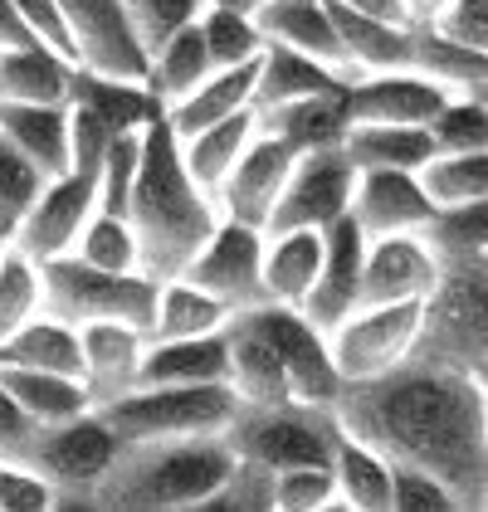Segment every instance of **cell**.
Listing matches in <instances>:
<instances>
[{
	"mask_svg": "<svg viewBox=\"0 0 488 512\" xmlns=\"http://www.w3.org/2000/svg\"><path fill=\"white\" fill-rule=\"evenodd\" d=\"M337 425L391 464L435 473L459 512H488V400L454 361L410 356L396 371L342 386Z\"/></svg>",
	"mask_w": 488,
	"mask_h": 512,
	"instance_id": "6da1fadb",
	"label": "cell"
},
{
	"mask_svg": "<svg viewBox=\"0 0 488 512\" xmlns=\"http://www.w3.org/2000/svg\"><path fill=\"white\" fill-rule=\"evenodd\" d=\"M127 225L142 249V274H152L157 283L181 274L220 225V205L191 181L176 132L166 127L162 113L142 122V157L127 196Z\"/></svg>",
	"mask_w": 488,
	"mask_h": 512,
	"instance_id": "7a4b0ae2",
	"label": "cell"
},
{
	"mask_svg": "<svg viewBox=\"0 0 488 512\" xmlns=\"http://www.w3.org/2000/svg\"><path fill=\"white\" fill-rule=\"evenodd\" d=\"M235 449L225 434L201 439H142L118 444L108 473L93 488L88 508L108 512H201L210 493L230 478Z\"/></svg>",
	"mask_w": 488,
	"mask_h": 512,
	"instance_id": "3957f363",
	"label": "cell"
},
{
	"mask_svg": "<svg viewBox=\"0 0 488 512\" xmlns=\"http://www.w3.org/2000/svg\"><path fill=\"white\" fill-rule=\"evenodd\" d=\"M108 430L122 444H142V439H201V434H225L240 400L225 381H205V386H132L113 395L103 405H93Z\"/></svg>",
	"mask_w": 488,
	"mask_h": 512,
	"instance_id": "277c9868",
	"label": "cell"
},
{
	"mask_svg": "<svg viewBox=\"0 0 488 512\" xmlns=\"http://www.w3.org/2000/svg\"><path fill=\"white\" fill-rule=\"evenodd\" d=\"M44 278V313L64 317V322H132V327H152V308H157V278L132 269V274H113L98 264H83L79 254H59L40 264Z\"/></svg>",
	"mask_w": 488,
	"mask_h": 512,
	"instance_id": "5b68a950",
	"label": "cell"
},
{
	"mask_svg": "<svg viewBox=\"0 0 488 512\" xmlns=\"http://www.w3.org/2000/svg\"><path fill=\"white\" fill-rule=\"evenodd\" d=\"M342 439L332 405H303L288 400L274 410H235L225 444L235 459L264 464V469H293V464H332V449Z\"/></svg>",
	"mask_w": 488,
	"mask_h": 512,
	"instance_id": "8992f818",
	"label": "cell"
},
{
	"mask_svg": "<svg viewBox=\"0 0 488 512\" xmlns=\"http://www.w3.org/2000/svg\"><path fill=\"white\" fill-rule=\"evenodd\" d=\"M430 303H357L337 327H327V352L342 386L376 381L420 352Z\"/></svg>",
	"mask_w": 488,
	"mask_h": 512,
	"instance_id": "52a82bcc",
	"label": "cell"
},
{
	"mask_svg": "<svg viewBox=\"0 0 488 512\" xmlns=\"http://www.w3.org/2000/svg\"><path fill=\"white\" fill-rule=\"evenodd\" d=\"M118 444L122 439L108 430V420L98 410H83L64 425H44L25 459L54 483L59 508H88L98 478L108 473L113 454H118Z\"/></svg>",
	"mask_w": 488,
	"mask_h": 512,
	"instance_id": "ba28073f",
	"label": "cell"
},
{
	"mask_svg": "<svg viewBox=\"0 0 488 512\" xmlns=\"http://www.w3.org/2000/svg\"><path fill=\"white\" fill-rule=\"evenodd\" d=\"M249 327L269 342V352L284 361L288 371V386H293V400L303 405H337L342 395V376L332 366V352H327V332L313 327L308 317L288 303H254L235 313Z\"/></svg>",
	"mask_w": 488,
	"mask_h": 512,
	"instance_id": "9c48e42d",
	"label": "cell"
},
{
	"mask_svg": "<svg viewBox=\"0 0 488 512\" xmlns=\"http://www.w3.org/2000/svg\"><path fill=\"white\" fill-rule=\"evenodd\" d=\"M357 186V166L342 147H318V152H298L288 171L284 191L274 200V215L264 225V235L279 230H327L347 215Z\"/></svg>",
	"mask_w": 488,
	"mask_h": 512,
	"instance_id": "30bf717a",
	"label": "cell"
},
{
	"mask_svg": "<svg viewBox=\"0 0 488 512\" xmlns=\"http://www.w3.org/2000/svg\"><path fill=\"white\" fill-rule=\"evenodd\" d=\"M415 356H435V361H474L488 356V274L484 269H445L430 313H425V337Z\"/></svg>",
	"mask_w": 488,
	"mask_h": 512,
	"instance_id": "8fae6325",
	"label": "cell"
},
{
	"mask_svg": "<svg viewBox=\"0 0 488 512\" xmlns=\"http://www.w3.org/2000/svg\"><path fill=\"white\" fill-rule=\"evenodd\" d=\"M176 278H191L210 298H220L230 313L264 303V230L220 215V225L210 230V239L196 249V259Z\"/></svg>",
	"mask_w": 488,
	"mask_h": 512,
	"instance_id": "7c38bea8",
	"label": "cell"
},
{
	"mask_svg": "<svg viewBox=\"0 0 488 512\" xmlns=\"http://www.w3.org/2000/svg\"><path fill=\"white\" fill-rule=\"evenodd\" d=\"M98 210V171L69 166L64 176H49L40 186V196L30 200V210L15 220L10 244L30 259H59L74 249V239L83 235L88 215Z\"/></svg>",
	"mask_w": 488,
	"mask_h": 512,
	"instance_id": "4fadbf2b",
	"label": "cell"
},
{
	"mask_svg": "<svg viewBox=\"0 0 488 512\" xmlns=\"http://www.w3.org/2000/svg\"><path fill=\"white\" fill-rule=\"evenodd\" d=\"M69 40H74V59L83 74L98 79H118V83H142L147 79V54L127 25L122 0H54Z\"/></svg>",
	"mask_w": 488,
	"mask_h": 512,
	"instance_id": "5bb4252c",
	"label": "cell"
},
{
	"mask_svg": "<svg viewBox=\"0 0 488 512\" xmlns=\"http://www.w3.org/2000/svg\"><path fill=\"white\" fill-rule=\"evenodd\" d=\"M445 278L440 254L420 230L410 235H376L362 254V303H430Z\"/></svg>",
	"mask_w": 488,
	"mask_h": 512,
	"instance_id": "9a60e30c",
	"label": "cell"
},
{
	"mask_svg": "<svg viewBox=\"0 0 488 512\" xmlns=\"http://www.w3.org/2000/svg\"><path fill=\"white\" fill-rule=\"evenodd\" d=\"M293 161H298V152H293L288 142H279L274 132L259 127L254 142L240 152V161L230 166V176H225L220 191H215L220 215L264 230L269 215H274V200H279V191H284L288 171H293Z\"/></svg>",
	"mask_w": 488,
	"mask_h": 512,
	"instance_id": "2e32d148",
	"label": "cell"
},
{
	"mask_svg": "<svg viewBox=\"0 0 488 512\" xmlns=\"http://www.w3.org/2000/svg\"><path fill=\"white\" fill-rule=\"evenodd\" d=\"M347 215H352V225L366 239L410 235V230H425L430 225L435 200L425 191L420 171H357Z\"/></svg>",
	"mask_w": 488,
	"mask_h": 512,
	"instance_id": "e0dca14e",
	"label": "cell"
},
{
	"mask_svg": "<svg viewBox=\"0 0 488 512\" xmlns=\"http://www.w3.org/2000/svg\"><path fill=\"white\" fill-rule=\"evenodd\" d=\"M362 254H366V235L352 225V215H342L337 225L323 230V264H318V278H313L308 298L298 303V313L308 317L313 327L327 332L362 303Z\"/></svg>",
	"mask_w": 488,
	"mask_h": 512,
	"instance_id": "ac0fdd59",
	"label": "cell"
},
{
	"mask_svg": "<svg viewBox=\"0 0 488 512\" xmlns=\"http://www.w3.org/2000/svg\"><path fill=\"white\" fill-rule=\"evenodd\" d=\"M445 88L430 83L415 69H386V74H362L347 83V108L352 127L357 122H396V127H430L445 108Z\"/></svg>",
	"mask_w": 488,
	"mask_h": 512,
	"instance_id": "d6986e66",
	"label": "cell"
},
{
	"mask_svg": "<svg viewBox=\"0 0 488 512\" xmlns=\"http://www.w3.org/2000/svg\"><path fill=\"white\" fill-rule=\"evenodd\" d=\"M254 25L264 44H284V49H298L308 59L327 64L332 74L342 79H357L347 54H342V40H337V20L327 10V0H264L254 10Z\"/></svg>",
	"mask_w": 488,
	"mask_h": 512,
	"instance_id": "ffe728a7",
	"label": "cell"
},
{
	"mask_svg": "<svg viewBox=\"0 0 488 512\" xmlns=\"http://www.w3.org/2000/svg\"><path fill=\"white\" fill-rule=\"evenodd\" d=\"M83 347V386L93 395V405L113 400V395L137 386V366L147 352V332L132 322H83L79 327Z\"/></svg>",
	"mask_w": 488,
	"mask_h": 512,
	"instance_id": "44dd1931",
	"label": "cell"
},
{
	"mask_svg": "<svg viewBox=\"0 0 488 512\" xmlns=\"http://www.w3.org/2000/svg\"><path fill=\"white\" fill-rule=\"evenodd\" d=\"M225 371H230V327L210 337L147 342L137 386H205V381H225Z\"/></svg>",
	"mask_w": 488,
	"mask_h": 512,
	"instance_id": "7402d4cb",
	"label": "cell"
},
{
	"mask_svg": "<svg viewBox=\"0 0 488 512\" xmlns=\"http://www.w3.org/2000/svg\"><path fill=\"white\" fill-rule=\"evenodd\" d=\"M254 118L293 152H318V147H342V137L352 127V108H347V88H327V93H308V98H293L279 108H264Z\"/></svg>",
	"mask_w": 488,
	"mask_h": 512,
	"instance_id": "603a6c76",
	"label": "cell"
},
{
	"mask_svg": "<svg viewBox=\"0 0 488 512\" xmlns=\"http://www.w3.org/2000/svg\"><path fill=\"white\" fill-rule=\"evenodd\" d=\"M225 386L235 391L240 410H274L293 400L284 361L269 352V342L259 332H249L240 317H230V371H225Z\"/></svg>",
	"mask_w": 488,
	"mask_h": 512,
	"instance_id": "cb8c5ba5",
	"label": "cell"
},
{
	"mask_svg": "<svg viewBox=\"0 0 488 512\" xmlns=\"http://www.w3.org/2000/svg\"><path fill=\"white\" fill-rule=\"evenodd\" d=\"M79 64L49 44H25L0 54V103H74Z\"/></svg>",
	"mask_w": 488,
	"mask_h": 512,
	"instance_id": "d4e9b609",
	"label": "cell"
},
{
	"mask_svg": "<svg viewBox=\"0 0 488 512\" xmlns=\"http://www.w3.org/2000/svg\"><path fill=\"white\" fill-rule=\"evenodd\" d=\"M332 20H337V40L342 54L352 64V74H386V69H410V54H415V25H396V20H371L357 10H342L332 5Z\"/></svg>",
	"mask_w": 488,
	"mask_h": 512,
	"instance_id": "484cf974",
	"label": "cell"
},
{
	"mask_svg": "<svg viewBox=\"0 0 488 512\" xmlns=\"http://www.w3.org/2000/svg\"><path fill=\"white\" fill-rule=\"evenodd\" d=\"M0 137L44 176L69 171V103H0Z\"/></svg>",
	"mask_w": 488,
	"mask_h": 512,
	"instance_id": "4316f807",
	"label": "cell"
},
{
	"mask_svg": "<svg viewBox=\"0 0 488 512\" xmlns=\"http://www.w3.org/2000/svg\"><path fill=\"white\" fill-rule=\"evenodd\" d=\"M244 108H254V64H235V69H210L186 98H176L171 108H162L166 127L176 137H191L210 122L235 118Z\"/></svg>",
	"mask_w": 488,
	"mask_h": 512,
	"instance_id": "83f0119b",
	"label": "cell"
},
{
	"mask_svg": "<svg viewBox=\"0 0 488 512\" xmlns=\"http://www.w3.org/2000/svg\"><path fill=\"white\" fill-rule=\"evenodd\" d=\"M0 386L10 391V400L35 420V425H64L83 410H93V395L79 376H59V371H40V366H15L0 361Z\"/></svg>",
	"mask_w": 488,
	"mask_h": 512,
	"instance_id": "f1b7e54d",
	"label": "cell"
},
{
	"mask_svg": "<svg viewBox=\"0 0 488 512\" xmlns=\"http://www.w3.org/2000/svg\"><path fill=\"white\" fill-rule=\"evenodd\" d=\"M352 79L332 74L327 64L298 54V49H284V44H264L259 59H254V113L264 108H279V103H293V98H308V93H327V88H347Z\"/></svg>",
	"mask_w": 488,
	"mask_h": 512,
	"instance_id": "f546056e",
	"label": "cell"
},
{
	"mask_svg": "<svg viewBox=\"0 0 488 512\" xmlns=\"http://www.w3.org/2000/svg\"><path fill=\"white\" fill-rule=\"evenodd\" d=\"M391 473L396 464L362 439L342 430L332 449V483H337V508L342 512H391Z\"/></svg>",
	"mask_w": 488,
	"mask_h": 512,
	"instance_id": "4dcf8cb0",
	"label": "cell"
},
{
	"mask_svg": "<svg viewBox=\"0 0 488 512\" xmlns=\"http://www.w3.org/2000/svg\"><path fill=\"white\" fill-rule=\"evenodd\" d=\"M323 264V230H279L264 235V303L298 308Z\"/></svg>",
	"mask_w": 488,
	"mask_h": 512,
	"instance_id": "1f68e13d",
	"label": "cell"
},
{
	"mask_svg": "<svg viewBox=\"0 0 488 512\" xmlns=\"http://www.w3.org/2000/svg\"><path fill=\"white\" fill-rule=\"evenodd\" d=\"M342 152L357 171H420L435 157L430 127H396V122H357L342 137Z\"/></svg>",
	"mask_w": 488,
	"mask_h": 512,
	"instance_id": "d6a6232c",
	"label": "cell"
},
{
	"mask_svg": "<svg viewBox=\"0 0 488 512\" xmlns=\"http://www.w3.org/2000/svg\"><path fill=\"white\" fill-rule=\"evenodd\" d=\"M254 132H259V118H254V108H244V113H235V118L210 122V127L191 132V137H176L181 161H186L191 181L201 186L205 196H215V191H220V181L230 176V166H235L240 152L254 142Z\"/></svg>",
	"mask_w": 488,
	"mask_h": 512,
	"instance_id": "836d02e7",
	"label": "cell"
},
{
	"mask_svg": "<svg viewBox=\"0 0 488 512\" xmlns=\"http://www.w3.org/2000/svg\"><path fill=\"white\" fill-rule=\"evenodd\" d=\"M230 308L220 298H210L191 278H162L157 283V308H152V327L147 342H166V337H210L230 327Z\"/></svg>",
	"mask_w": 488,
	"mask_h": 512,
	"instance_id": "e575fe53",
	"label": "cell"
},
{
	"mask_svg": "<svg viewBox=\"0 0 488 512\" xmlns=\"http://www.w3.org/2000/svg\"><path fill=\"white\" fill-rule=\"evenodd\" d=\"M0 356L15 361V366H40V371H59V376H79L83 381L79 327L54 313L30 317L20 332H10V337L0 342Z\"/></svg>",
	"mask_w": 488,
	"mask_h": 512,
	"instance_id": "d590c367",
	"label": "cell"
},
{
	"mask_svg": "<svg viewBox=\"0 0 488 512\" xmlns=\"http://www.w3.org/2000/svg\"><path fill=\"white\" fill-rule=\"evenodd\" d=\"M210 69H215V64H210V54H205L201 30L186 25V30H176L162 49L147 54V79H142V88H147L152 108L162 113V108H171L176 98H186Z\"/></svg>",
	"mask_w": 488,
	"mask_h": 512,
	"instance_id": "8d00e7d4",
	"label": "cell"
},
{
	"mask_svg": "<svg viewBox=\"0 0 488 512\" xmlns=\"http://www.w3.org/2000/svg\"><path fill=\"white\" fill-rule=\"evenodd\" d=\"M425 244L440 254L445 269H469L488 249V196L459 200V205H435L430 225L420 230Z\"/></svg>",
	"mask_w": 488,
	"mask_h": 512,
	"instance_id": "74e56055",
	"label": "cell"
},
{
	"mask_svg": "<svg viewBox=\"0 0 488 512\" xmlns=\"http://www.w3.org/2000/svg\"><path fill=\"white\" fill-rule=\"evenodd\" d=\"M410 69L425 74L430 83H440L449 98L454 93H474L479 79L488 74V54L469 49V44L449 40L445 30L435 25H415V54H410Z\"/></svg>",
	"mask_w": 488,
	"mask_h": 512,
	"instance_id": "f35d334b",
	"label": "cell"
},
{
	"mask_svg": "<svg viewBox=\"0 0 488 512\" xmlns=\"http://www.w3.org/2000/svg\"><path fill=\"white\" fill-rule=\"evenodd\" d=\"M205 40V54L215 69H235V64H254L259 49H264V35L254 25V15L244 10H225V5H205L201 20H196Z\"/></svg>",
	"mask_w": 488,
	"mask_h": 512,
	"instance_id": "ab89813d",
	"label": "cell"
},
{
	"mask_svg": "<svg viewBox=\"0 0 488 512\" xmlns=\"http://www.w3.org/2000/svg\"><path fill=\"white\" fill-rule=\"evenodd\" d=\"M44 313V278H40V259L20 254L15 244L5 249L0 259V342L10 332H20L30 317Z\"/></svg>",
	"mask_w": 488,
	"mask_h": 512,
	"instance_id": "60d3db41",
	"label": "cell"
},
{
	"mask_svg": "<svg viewBox=\"0 0 488 512\" xmlns=\"http://www.w3.org/2000/svg\"><path fill=\"white\" fill-rule=\"evenodd\" d=\"M83 264H98V269H113V274H132L142 269V249H137V235L127 225V215H113V210H93L83 235L74 239V249Z\"/></svg>",
	"mask_w": 488,
	"mask_h": 512,
	"instance_id": "b9f144b4",
	"label": "cell"
},
{
	"mask_svg": "<svg viewBox=\"0 0 488 512\" xmlns=\"http://www.w3.org/2000/svg\"><path fill=\"white\" fill-rule=\"evenodd\" d=\"M420 181H425L435 205L488 196V147L484 152H435L420 166Z\"/></svg>",
	"mask_w": 488,
	"mask_h": 512,
	"instance_id": "7bdbcfd3",
	"label": "cell"
},
{
	"mask_svg": "<svg viewBox=\"0 0 488 512\" xmlns=\"http://www.w3.org/2000/svg\"><path fill=\"white\" fill-rule=\"evenodd\" d=\"M274 512H342L332 464H293L274 469Z\"/></svg>",
	"mask_w": 488,
	"mask_h": 512,
	"instance_id": "ee69618b",
	"label": "cell"
},
{
	"mask_svg": "<svg viewBox=\"0 0 488 512\" xmlns=\"http://www.w3.org/2000/svg\"><path fill=\"white\" fill-rule=\"evenodd\" d=\"M122 10H127V25H132V35L142 44V54H152L176 30L201 20L205 0H122Z\"/></svg>",
	"mask_w": 488,
	"mask_h": 512,
	"instance_id": "f6af8a7d",
	"label": "cell"
},
{
	"mask_svg": "<svg viewBox=\"0 0 488 512\" xmlns=\"http://www.w3.org/2000/svg\"><path fill=\"white\" fill-rule=\"evenodd\" d=\"M435 152H484L488 147V108L469 93L445 98V108L430 122Z\"/></svg>",
	"mask_w": 488,
	"mask_h": 512,
	"instance_id": "bcb514c9",
	"label": "cell"
},
{
	"mask_svg": "<svg viewBox=\"0 0 488 512\" xmlns=\"http://www.w3.org/2000/svg\"><path fill=\"white\" fill-rule=\"evenodd\" d=\"M137 157H142V127H122L98 166V210L127 215V196L137 181Z\"/></svg>",
	"mask_w": 488,
	"mask_h": 512,
	"instance_id": "7dc6e473",
	"label": "cell"
},
{
	"mask_svg": "<svg viewBox=\"0 0 488 512\" xmlns=\"http://www.w3.org/2000/svg\"><path fill=\"white\" fill-rule=\"evenodd\" d=\"M59 493L30 459L0 454V512H54Z\"/></svg>",
	"mask_w": 488,
	"mask_h": 512,
	"instance_id": "c3c4849f",
	"label": "cell"
},
{
	"mask_svg": "<svg viewBox=\"0 0 488 512\" xmlns=\"http://www.w3.org/2000/svg\"><path fill=\"white\" fill-rule=\"evenodd\" d=\"M391 512H459V503L435 473L396 464V473H391Z\"/></svg>",
	"mask_w": 488,
	"mask_h": 512,
	"instance_id": "681fc988",
	"label": "cell"
},
{
	"mask_svg": "<svg viewBox=\"0 0 488 512\" xmlns=\"http://www.w3.org/2000/svg\"><path fill=\"white\" fill-rule=\"evenodd\" d=\"M49 181L35 161L25 157L20 147H10L5 137H0V205L10 210V220H20L25 210H30V200L40 196V186ZM15 230V225H10Z\"/></svg>",
	"mask_w": 488,
	"mask_h": 512,
	"instance_id": "f907efd6",
	"label": "cell"
},
{
	"mask_svg": "<svg viewBox=\"0 0 488 512\" xmlns=\"http://www.w3.org/2000/svg\"><path fill=\"white\" fill-rule=\"evenodd\" d=\"M435 30H445L449 40L488 54V0H449V10L435 20Z\"/></svg>",
	"mask_w": 488,
	"mask_h": 512,
	"instance_id": "816d5d0a",
	"label": "cell"
},
{
	"mask_svg": "<svg viewBox=\"0 0 488 512\" xmlns=\"http://www.w3.org/2000/svg\"><path fill=\"white\" fill-rule=\"evenodd\" d=\"M15 10H20V20L35 30V40L49 44L54 54H64V59H74V40H69V25H64V15H59V5L54 0H10ZM79 64V59H74Z\"/></svg>",
	"mask_w": 488,
	"mask_h": 512,
	"instance_id": "f5cc1de1",
	"label": "cell"
},
{
	"mask_svg": "<svg viewBox=\"0 0 488 512\" xmlns=\"http://www.w3.org/2000/svg\"><path fill=\"white\" fill-rule=\"evenodd\" d=\"M35 434L40 425L10 400V391L0 386V454H10V459H25L30 454V444H35Z\"/></svg>",
	"mask_w": 488,
	"mask_h": 512,
	"instance_id": "db71d44e",
	"label": "cell"
},
{
	"mask_svg": "<svg viewBox=\"0 0 488 512\" xmlns=\"http://www.w3.org/2000/svg\"><path fill=\"white\" fill-rule=\"evenodd\" d=\"M25 44H40V40H35V30L20 20V10H15L10 0H0V54L25 49Z\"/></svg>",
	"mask_w": 488,
	"mask_h": 512,
	"instance_id": "11a10c76",
	"label": "cell"
},
{
	"mask_svg": "<svg viewBox=\"0 0 488 512\" xmlns=\"http://www.w3.org/2000/svg\"><path fill=\"white\" fill-rule=\"evenodd\" d=\"M342 10H357V15H371V20H396V25H410L406 5L401 0H332Z\"/></svg>",
	"mask_w": 488,
	"mask_h": 512,
	"instance_id": "9f6ffc18",
	"label": "cell"
},
{
	"mask_svg": "<svg viewBox=\"0 0 488 512\" xmlns=\"http://www.w3.org/2000/svg\"><path fill=\"white\" fill-rule=\"evenodd\" d=\"M401 5H406L410 25H435V20L449 10V0H401Z\"/></svg>",
	"mask_w": 488,
	"mask_h": 512,
	"instance_id": "6f0895ef",
	"label": "cell"
},
{
	"mask_svg": "<svg viewBox=\"0 0 488 512\" xmlns=\"http://www.w3.org/2000/svg\"><path fill=\"white\" fill-rule=\"evenodd\" d=\"M464 371L474 376V386L484 391V400H488V356H474V361H464Z\"/></svg>",
	"mask_w": 488,
	"mask_h": 512,
	"instance_id": "680465c9",
	"label": "cell"
},
{
	"mask_svg": "<svg viewBox=\"0 0 488 512\" xmlns=\"http://www.w3.org/2000/svg\"><path fill=\"white\" fill-rule=\"evenodd\" d=\"M205 5H225V10H244V15H254L264 0H205Z\"/></svg>",
	"mask_w": 488,
	"mask_h": 512,
	"instance_id": "91938a15",
	"label": "cell"
},
{
	"mask_svg": "<svg viewBox=\"0 0 488 512\" xmlns=\"http://www.w3.org/2000/svg\"><path fill=\"white\" fill-rule=\"evenodd\" d=\"M469 98H479V103H484V108H488V74H484V79H479V88H474Z\"/></svg>",
	"mask_w": 488,
	"mask_h": 512,
	"instance_id": "94428289",
	"label": "cell"
},
{
	"mask_svg": "<svg viewBox=\"0 0 488 512\" xmlns=\"http://www.w3.org/2000/svg\"><path fill=\"white\" fill-rule=\"evenodd\" d=\"M10 225H15V220H10V210L0 205V235H10Z\"/></svg>",
	"mask_w": 488,
	"mask_h": 512,
	"instance_id": "6125c7cd",
	"label": "cell"
},
{
	"mask_svg": "<svg viewBox=\"0 0 488 512\" xmlns=\"http://www.w3.org/2000/svg\"><path fill=\"white\" fill-rule=\"evenodd\" d=\"M5 249H10V235H0V259H5Z\"/></svg>",
	"mask_w": 488,
	"mask_h": 512,
	"instance_id": "be15d7a7",
	"label": "cell"
},
{
	"mask_svg": "<svg viewBox=\"0 0 488 512\" xmlns=\"http://www.w3.org/2000/svg\"><path fill=\"white\" fill-rule=\"evenodd\" d=\"M474 269H484V274H488V249H484V259H479V264H474Z\"/></svg>",
	"mask_w": 488,
	"mask_h": 512,
	"instance_id": "e7e4bbea",
	"label": "cell"
},
{
	"mask_svg": "<svg viewBox=\"0 0 488 512\" xmlns=\"http://www.w3.org/2000/svg\"><path fill=\"white\" fill-rule=\"evenodd\" d=\"M484 444H488V430H484Z\"/></svg>",
	"mask_w": 488,
	"mask_h": 512,
	"instance_id": "03108f58",
	"label": "cell"
},
{
	"mask_svg": "<svg viewBox=\"0 0 488 512\" xmlns=\"http://www.w3.org/2000/svg\"><path fill=\"white\" fill-rule=\"evenodd\" d=\"M0 361H5V356H0Z\"/></svg>",
	"mask_w": 488,
	"mask_h": 512,
	"instance_id": "003e7915",
	"label": "cell"
}]
</instances>
